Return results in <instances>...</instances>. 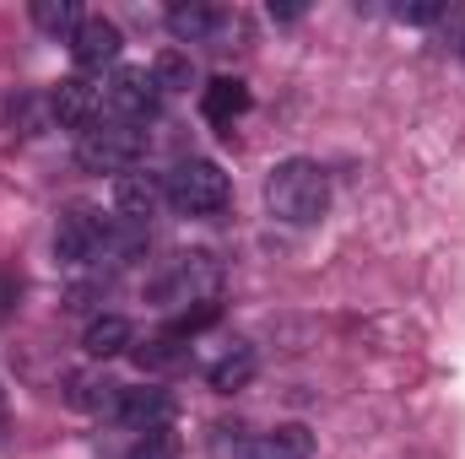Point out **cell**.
Segmentation results:
<instances>
[{"label":"cell","mask_w":465,"mask_h":459,"mask_svg":"<svg viewBox=\"0 0 465 459\" xmlns=\"http://www.w3.org/2000/svg\"><path fill=\"white\" fill-rule=\"evenodd\" d=\"M460 60H465V33H460Z\"/></svg>","instance_id":"26"},{"label":"cell","mask_w":465,"mask_h":459,"mask_svg":"<svg viewBox=\"0 0 465 459\" xmlns=\"http://www.w3.org/2000/svg\"><path fill=\"white\" fill-rule=\"evenodd\" d=\"M444 11H450L444 0H417V5H395V16H401V22H411V27H428V22H439Z\"/></svg>","instance_id":"23"},{"label":"cell","mask_w":465,"mask_h":459,"mask_svg":"<svg viewBox=\"0 0 465 459\" xmlns=\"http://www.w3.org/2000/svg\"><path fill=\"white\" fill-rule=\"evenodd\" d=\"M217 292H223V265H217V254H206V249H179V254H168V259L157 265V276L146 281V298H152L163 314L206 308V303H217Z\"/></svg>","instance_id":"2"},{"label":"cell","mask_w":465,"mask_h":459,"mask_svg":"<svg viewBox=\"0 0 465 459\" xmlns=\"http://www.w3.org/2000/svg\"><path fill=\"white\" fill-rule=\"evenodd\" d=\"M5 427H11V416H5V389H0V444H5Z\"/></svg>","instance_id":"25"},{"label":"cell","mask_w":465,"mask_h":459,"mask_svg":"<svg viewBox=\"0 0 465 459\" xmlns=\"http://www.w3.org/2000/svg\"><path fill=\"white\" fill-rule=\"evenodd\" d=\"M130 356L146 367V373H168V367H184L190 362V341L179 330H163V336H146V341L130 346Z\"/></svg>","instance_id":"17"},{"label":"cell","mask_w":465,"mask_h":459,"mask_svg":"<svg viewBox=\"0 0 465 459\" xmlns=\"http://www.w3.org/2000/svg\"><path fill=\"white\" fill-rule=\"evenodd\" d=\"M114 217H104L98 206H65L54 217V259L82 270V265H98L104 259V243H109Z\"/></svg>","instance_id":"5"},{"label":"cell","mask_w":465,"mask_h":459,"mask_svg":"<svg viewBox=\"0 0 465 459\" xmlns=\"http://www.w3.org/2000/svg\"><path fill=\"white\" fill-rule=\"evenodd\" d=\"M119 459H179V438H173V427H163V433H141Z\"/></svg>","instance_id":"21"},{"label":"cell","mask_w":465,"mask_h":459,"mask_svg":"<svg viewBox=\"0 0 465 459\" xmlns=\"http://www.w3.org/2000/svg\"><path fill=\"white\" fill-rule=\"evenodd\" d=\"M238 459H314V433L303 422H276L265 433H249L238 444Z\"/></svg>","instance_id":"11"},{"label":"cell","mask_w":465,"mask_h":459,"mask_svg":"<svg viewBox=\"0 0 465 459\" xmlns=\"http://www.w3.org/2000/svg\"><path fill=\"white\" fill-rule=\"evenodd\" d=\"M157 206H168V195H163V179L157 173H141V168H130V173H119L114 179V211L124 222H152L157 217Z\"/></svg>","instance_id":"12"},{"label":"cell","mask_w":465,"mask_h":459,"mask_svg":"<svg viewBox=\"0 0 465 459\" xmlns=\"http://www.w3.org/2000/svg\"><path fill=\"white\" fill-rule=\"evenodd\" d=\"M16 303H22V276H16V265H0V325L16 314Z\"/></svg>","instance_id":"22"},{"label":"cell","mask_w":465,"mask_h":459,"mask_svg":"<svg viewBox=\"0 0 465 459\" xmlns=\"http://www.w3.org/2000/svg\"><path fill=\"white\" fill-rule=\"evenodd\" d=\"M49 124V98H38V93H27V87H16L11 98H5V130L11 135H38Z\"/></svg>","instance_id":"18"},{"label":"cell","mask_w":465,"mask_h":459,"mask_svg":"<svg viewBox=\"0 0 465 459\" xmlns=\"http://www.w3.org/2000/svg\"><path fill=\"white\" fill-rule=\"evenodd\" d=\"M119 54H124V33H119V22H109V16H87L71 33V60L82 71H104V65H114Z\"/></svg>","instance_id":"10"},{"label":"cell","mask_w":465,"mask_h":459,"mask_svg":"<svg viewBox=\"0 0 465 459\" xmlns=\"http://www.w3.org/2000/svg\"><path fill=\"white\" fill-rule=\"evenodd\" d=\"M33 22H38L49 38H65V44H71V33H76L87 16H82L76 0H33Z\"/></svg>","instance_id":"19"},{"label":"cell","mask_w":465,"mask_h":459,"mask_svg":"<svg viewBox=\"0 0 465 459\" xmlns=\"http://www.w3.org/2000/svg\"><path fill=\"white\" fill-rule=\"evenodd\" d=\"M271 16H276V22H298V16H303V5H298V0H282V5L271 0Z\"/></svg>","instance_id":"24"},{"label":"cell","mask_w":465,"mask_h":459,"mask_svg":"<svg viewBox=\"0 0 465 459\" xmlns=\"http://www.w3.org/2000/svg\"><path fill=\"white\" fill-rule=\"evenodd\" d=\"M249 87L238 82V76H217V82H206L201 87V114H206V124H217L223 135H232V124L249 114Z\"/></svg>","instance_id":"13"},{"label":"cell","mask_w":465,"mask_h":459,"mask_svg":"<svg viewBox=\"0 0 465 459\" xmlns=\"http://www.w3.org/2000/svg\"><path fill=\"white\" fill-rule=\"evenodd\" d=\"M163 87H157V76L146 71V65H119L114 76H109V87H104V109L109 119H124V124H152V119L163 114Z\"/></svg>","instance_id":"6"},{"label":"cell","mask_w":465,"mask_h":459,"mask_svg":"<svg viewBox=\"0 0 465 459\" xmlns=\"http://www.w3.org/2000/svg\"><path fill=\"white\" fill-rule=\"evenodd\" d=\"M82 346H87V356H98V362H109V356H124V351L135 346V325H130L124 314H98V319L87 325Z\"/></svg>","instance_id":"15"},{"label":"cell","mask_w":465,"mask_h":459,"mask_svg":"<svg viewBox=\"0 0 465 459\" xmlns=\"http://www.w3.org/2000/svg\"><path fill=\"white\" fill-rule=\"evenodd\" d=\"M44 98H49V124L60 130H93L104 109V87H93L87 76H60Z\"/></svg>","instance_id":"9"},{"label":"cell","mask_w":465,"mask_h":459,"mask_svg":"<svg viewBox=\"0 0 465 459\" xmlns=\"http://www.w3.org/2000/svg\"><path fill=\"white\" fill-rule=\"evenodd\" d=\"M163 195L179 217H217L232 200V184L212 157H184L163 173Z\"/></svg>","instance_id":"3"},{"label":"cell","mask_w":465,"mask_h":459,"mask_svg":"<svg viewBox=\"0 0 465 459\" xmlns=\"http://www.w3.org/2000/svg\"><path fill=\"white\" fill-rule=\"evenodd\" d=\"M141 157H146V130L141 124H124V119H98L93 130H82L76 135V162L87 168V173H130V168H141Z\"/></svg>","instance_id":"4"},{"label":"cell","mask_w":465,"mask_h":459,"mask_svg":"<svg viewBox=\"0 0 465 459\" xmlns=\"http://www.w3.org/2000/svg\"><path fill=\"white\" fill-rule=\"evenodd\" d=\"M254 367H260V356H254V346L249 341H232L212 367H206V384L217 389V395H238V389H249V378H254Z\"/></svg>","instance_id":"14"},{"label":"cell","mask_w":465,"mask_h":459,"mask_svg":"<svg viewBox=\"0 0 465 459\" xmlns=\"http://www.w3.org/2000/svg\"><path fill=\"white\" fill-rule=\"evenodd\" d=\"M152 76H157L163 93H190V87H195V65H190V54H179V49H163V54L152 60Z\"/></svg>","instance_id":"20"},{"label":"cell","mask_w":465,"mask_h":459,"mask_svg":"<svg viewBox=\"0 0 465 459\" xmlns=\"http://www.w3.org/2000/svg\"><path fill=\"white\" fill-rule=\"evenodd\" d=\"M173 395L168 389H157V384H141V389H124L119 384V400H114V416L109 422H119L124 433H163V427H173Z\"/></svg>","instance_id":"7"},{"label":"cell","mask_w":465,"mask_h":459,"mask_svg":"<svg viewBox=\"0 0 465 459\" xmlns=\"http://www.w3.org/2000/svg\"><path fill=\"white\" fill-rule=\"evenodd\" d=\"M114 400H119L114 378H98V373H76V378H65V405H76V411L114 416Z\"/></svg>","instance_id":"16"},{"label":"cell","mask_w":465,"mask_h":459,"mask_svg":"<svg viewBox=\"0 0 465 459\" xmlns=\"http://www.w3.org/2000/svg\"><path fill=\"white\" fill-rule=\"evenodd\" d=\"M265 211L282 228H320L331 211V173L314 157H282L265 173Z\"/></svg>","instance_id":"1"},{"label":"cell","mask_w":465,"mask_h":459,"mask_svg":"<svg viewBox=\"0 0 465 459\" xmlns=\"http://www.w3.org/2000/svg\"><path fill=\"white\" fill-rule=\"evenodd\" d=\"M168 33L179 38V44H206V49H223V38H228V27L238 22L232 11L223 5H206V0H173L168 5Z\"/></svg>","instance_id":"8"}]
</instances>
